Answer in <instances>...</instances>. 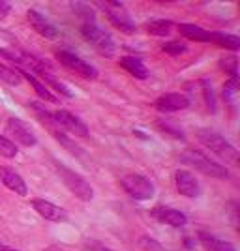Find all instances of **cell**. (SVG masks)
<instances>
[{
	"label": "cell",
	"mask_w": 240,
	"mask_h": 251,
	"mask_svg": "<svg viewBox=\"0 0 240 251\" xmlns=\"http://www.w3.org/2000/svg\"><path fill=\"white\" fill-rule=\"evenodd\" d=\"M175 184H177L178 193L188 197V199H197L199 195H201V184L195 178V175H191L189 171L178 169L177 173H175Z\"/></svg>",
	"instance_id": "9c48e42d"
},
{
	"label": "cell",
	"mask_w": 240,
	"mask_h": 251,
	"mask_svg": "<svg viewBox=\"0 0 240 251\" xmlns=\"http://www.w3.org/2000/svg\"><path fill=\"white\" fill-rule=\"evenodd\" d=\"M150 216L160 223H165L169 227H184L188 218L184 216V212H180L177 208H171V206H156V208L150 210Z\"/></svg>",
	"instance_id": "7c38bea8"
},
{
	"label": "cell",
	"mask_w": 240,
	"mask_h": 251,
	"mask_svg": "<svg viewBox=\"0 0 240 251\" xmlns=\"http://www.w3.org/2000/svg\"><path fill=\"white\" fill-rule=\"evenodd\" d=\"M120 186L124 188V191L135 201H148L154 197L156 188L154 184L143 175H137V173H128L120 178Z\"/></svg>",
	"instance_id": "5b68a950"
},
{
	"label": "cell",
	"mask_w": 240,
	"mask_h": 251,
	"mask_svg": "<svg viewBox=\"0 0 240 251\" xmlns=\"http://www.w3.org/2000/svg\"><path fill=\"white\" fill-rule=\"evenodd\" d=\"M184 246H186L188 250H193V248H195V240H191V238H186V240H184Z\"/></svg>",
	"instance_id": "4dcf8cb0"
},
{
	"label": "cell",
	"mask_w": 240,
	"mask_h": 251,
	"mask_svg": "<svg viewBox=\"0 0 240 251\" xmlns=\"http://www.w3.org/2000/svg\"><path fill=\"white\" fill-rule=\"evenodd\" d=\"M178 30H180V34H182L184 38L193 40V42H210V34H212V32L205 30V28H201L197 25H188V23L180 25Z\"/></svg>",
	"instance_id": "ffe728a7"
},
{
	"label": "cell",
	"mask_w": 240,
	"mask_h": 251,
	"mask_svg": "<svg viewBox=\"0 0 240 251\" xmlns=\"http://www.w3.org/2000/svg\"><path fill=\"white\" fill-rule=\"evenodd\" d=\"M11 6L8 4V2H0V17H6L8 13H10Z\"/></svg>",
	"instance_id": "f546056e"
},
{
	"label": "cell",
	"mask_w": 240,
	"mask_h": 251,
	"mask_svg": "<svg viewBox=\"0 0 240 251\" xmlns=\"http://www.w3.org/2000/svg\"><path fill=\"white\" fill-rule=\"evenodd\" d=\"M156 126L161 131H165V133H169V135L175 137V139H180V141L184 139V129H182L175 120H161V118H158Z\"/></svg>",
	"instance_id": "603a6c76"
},
{
	"label": "cell",
	"mask_w": 240,
	"mask_h": 251,
	"mask_svg": "<svg viewBox=\"0 0 240 251\" xmlns=\"http://www.w3.org/2000/svg\"><path fill=\"white\" fill-rule=\"evenodd\" d=\"M17 147H15V143L10 141L8 137H2L0 135V156L6 157V159H13V157H17Z\"/></svg>",
	"instance_id": "484cf974"
},
{
	"label": "cell",
	"mask_w": 240,
	"mask_h": 251,
	"mask_svg": "<svg viewBox=\"0 0 240 251\" xmlns=\"http://www.w3.org/2000/svg\"><path fill=\"white\" fill-rule=\"evenodd\" d=\"M0 182L10 189V191H13L15 195L27 197V193H28L27 182L23 180V176L19 173H15L11 167H0Z\"/></svg>",
	"instance_id": "9a60e30c"
},
{
	"label": "cell",
	"mask_w": 240,
	"mask_h": 251,
	"mask_svg": "<svg viewBox=\"0 0 240 251\" xmlns=\"http://www.w3.org/2000/svg\"><path fill=\"white\" fill-rule=\"evenodd\" d=\"M0 81L10 84V86H17L21 83V75H19V72H15V70H11V68L0 62Z\"/></svg>",
	"instance_id": "cb8c5ba5"
},
{
	"label": "cell",
	"mask_w": 240,
	"mask_h": 251,
	"mask_svg": "<svg viewBox=\"0 0 240 251\" xmlns=\"http://www.w3.org/2000/svg\"><path fill=\"white\" fill-rule=\"evenodd\" d=\"M197 240L205 250H209V251H237V248H235L231 242L221 240L218 236H212V234L203 232V230L197 234Z\"/></svg>",
	"instance_id": "e0dca14e"
},
{
	"label": "cell",
	"mask_w": 240,
	"mask_h": 251,
	"mask_svg": "<svg viewBox=\"0 0 240 251\" xmlns=\"http://www.w3.org/2000/svg\"><path fill=\"white\" fill-rule=\"evenodd\" d=\"M180 161H182L184 165L195 167V171L207 175V176H212V178L229 176V171L223 167V165H219L218 161L210 159L207 154H203V152H199V150H188V152H184V154L180 156Z\"/></svg>",
	"instance_id": "6da1fadb"
},
{
	"label": "cell",
	"mask_w": 240,
	"mask_h": 251,
	"mask_svg": "<svg viewBox=\"0 0 240 251\" xmlns=\"http://www.w3.org/2000/svg\"><path fill=\"white\" fill-rule=\"evenodd\" d=\"M154 107L160 113H177V111H184L189 107L188 96L180 94V92H169V94L160 96L154 100Z\"/></svg>",
	"instance_id": "8fae6325"
},
{
	"label": "cell",
	"mask_w": 240,
	"mask_h": 251,
	"mask_svg": "<svg viewBox=\"0 0 240 251\" xmlns=\"http://www.w3.org/2000/svg\"><path fill=\"white\" fill-rule=\"evenodd\" d=\"M27 19L30 23V26L34 30L38 32L40 36L43 38H47V40H54V38H58V30H56V26L53 25L45 15H42L40 11L36 10H28L27 13Z\"/></svg>",
	"instance_id": "4fadbf2b"
},
{
	"label": "cell",
	"mask_w": 240,
	"mask_h": 251,
	"mask_svg": "<svg viewBox=\"0 0 240 251\" xmlns=\"http://www.w3.org/2000/svg\"><path fill=\"white\" fill-rule=\"evenodd\" d=\"M197 137H199V141H201V145H205V147L209 148L210 152H214L216 156L223 157V159L229 161V163H237V161H239V152H237V148L233 147L231 143H227L225 137H221L218 131H214V129H199Z\"/></svg>",
	"instance_id": "7a4b0ae2"
},
{
	"label": "cell",
	"mask_w": 240,
	"mask_h": 251,
	"mask_svg": "<svg viewBox=\"0 0 240 251\" xmlns=\"http://www.w3.org/2000/svg\"><path fill=\"white\" fill-rule=\"evenodd\" d=\"M6 131H8V135L13 137V139H15L19 145H23V147H36V143H38L34 131L23 122L21 118H13V116L8 118V122H6Z\"/></svg>",
	"instance_id": "ba28073f"
},
{
	"label": "cell",
	"mask_w": 240,
	"mask_h": 251,
	"mask_svg": "<svg viewBox=\"0 0 240 251\" xmlns=\"http://www.w3.org/2000/svg\"><path fill=\"white\" fill-rule=\"evenodd\" d=\"M173 28L175 25L167 19H156V21H150L146 25V30L152 36H160V38H165L169 34H173Z\"/></svg>",
	"instance_id": "7402d4cb"
},
{
	"label": "cell",
	"mask_w": 240,
	"mask_h": 251,
	"mask_svg": "<svg viewBox=\"0 0 240 251\" xmlns=\"http://www.w3.org/2000/svg\"><path fill=\"white\" fill-rule=\"evenodd\" d=\"M237 94H239V81L229 79L227 83L223 84V100L229 105H235L237 101Z\"/></svg>",
	"instance_id": "4316f807"
},
{
	"label": "cell",
	"mask_w": 240,
	"mask_h": 251,
	"mask_svg": "<svg viewBox=\"0 0 240 251\" xmlns=\"http://www.w3.org/2000/svg\"><path fill=\"white\" fill-rule=\"evenodd\" d=\"M163 52H167V54H182V52H186V43H180V42H169L165 43L163 47Z\"/></svg>",
	"instance_id": "f1b7e54d"
},
{
	"label": "cell",
	"mask_w": 240,
	"mask_h": 251,
	"mask_svg": "<svg viewBox=\"0 0 240 251\" xmlns=\"http://www.w3.org/2000/svg\"><path fill=\"white\" fill-rule=\"evenodd\" d=\"M201 84H203V96H205L207 107H209L210 113L214 115V113L218 111V101H216V94H214V90H212V84H210L207 79H203Z\"/></svg>",
	"instance_id": "d4e9b609"
},
{
	"label": "cell",
	"mask_w": 240,
	"mask_h": 251,
	"mask_svg": "<svg viewBox=\"0 0 240 251\" xmlns=\"http://www.w3.org/2000/svg\"><path fill=\"white\" fill-rule=\"evenodd\" d=\"M19 75H21V77H25V79H27V81H28V83H30L32 86H34L36 94L40 96L42 100H45V101H49V103H58V98H56V96L53 94L51 90H49V88H47V86H45V84H43L42 81H40V79L36 77V75L30 74L28 70H25V68H21V70H19Z\"/></svg>",
	"instance_id": "2e32d148"
},
{
	"label": "cell",
	"mask_w": 240,
	"mask_h": 251,
	"mask_svg": "<svg viewBox=\"0 0 240 251\" xmlns=\"http://www.w3.org/2000/svg\"><path fill=\"white\" fill-rule=\"evenodd\" d=\"M0 251H19V250H13L10 246H4V244H0Z\"/></svg>",
	"instance_id": "1f68e13d"
},
{
	"label": "cell",
	"mask_w": 240,
	"mask_h": 251,
	"mask_svg": "<svg viewBox=\"0 0 240 251\" xmlns=\"http://www.w3.org/2000/svg\"><path fill=\"white\" fill-rule=\"evenodd\" d=\"M54 116V120H56V124L64 127V129H68L70 133H73L75 137H88L90 135V131H88V127L84 124L81 118H77L75 115H72L70 111H56V113H53Z\"/></svg>",
	"instance_id": "30bf717a"
},
{
	"label": "cell",
	"mask_w": 240,
	"mask_h": 251,
	"mask_svg": "<svg viewBox=\"0 0 240 251\" xmlns=\"http://www.w3.org/2000/svg\"><path fill=\"white\" fill-rule=\"evenodd\" d=\"M98 6L107 13L109 21L113 23L120 32H124V34H133L135 32V23L132 21L130 13L126 11V8L120 2L109 0V2H98Z\"/></svg>",
	"instance_id": "8992f818"
},
{
	"label": "cell",
	"mask_w": 240,
	"mask_h": 251,
	"mask_svg": "<svg viewBox=\"0 0 240 251\" xmlns=\"http://www.w3.org/2000/svg\"><path fill=\"white\" fill-rule=\"evenodd\" d=\"M237 68H239V58L237 56H229V58L221 60V70L225 74H229L233 81H239V70Z\"/></svg>",
	"instance_id": "83f0119b"
},
{
	"label": "cell",
	"mask_w": 240,
	"mask_h": 251,
	"mask_svg": "<svg viewBox=\"0 0 240 251\" xmlns=\"http://www.w3.org/2000/svg\"><path fill=\"white\" fill-rule=\"evenodd\" d=\"M81 34L88 43H92L98 51L105 56H113L116 51L115 42L109 32H105L96 21H84L81 25Z\"/></svg>",
	"instance_id": "277c9868"
},
{
	"label": "cell",
	"mask_w": 240,
	"mask_h": 251,
	"mask_svg": "<svg viewBox=\"0 0 240 251\" xmlns=\"http://www.w3.org/2000/svg\"><path fill=\"white\" fill-rule=\"evenodd\" d=\"M210 42L216 43L218 47L229 49V51H239L240 49V38L235 34H223V32H212Z\"/></svg>",
	"instance_id": "d6986e66"
},
{
	"label": "cell",
	"mask_w": 240,
	"mask_h": 251,
	"mask_svg": "<svg viewBox=\"0 0 240 251\" xmlns=\"http://www.w3.org/2000/svg\"><path fill=\"white\" fill-rule=\"evenodd\" d=\"M32 208L36 210L42 218L53 221V223H62V221L68 220V212L66 210L45 199H34L32 201Z\"/></svg>",
	"instance_id": "5bb4252c"
},
{
	"label": "cell",
	"mask_w": 240,
	"mask_h": 251,
	"mask_svg": "<svg viewBox=\"0 0 240 251\" xmlns=\"http://www.w3.org/2000/svg\"><path fill=\"white\" fill-rule=\"evenodd\" d=\"M92 251H113V250H107V248H102V246H94Z\"/></svg>",
	"instance_id": "d6a6232c"
},
{
	"label": "cell",
	"mask_w": 240,
	"mask_h": 251,
	"mask_svg": "<svg viewBox=\"0 0 240 251\" xmlns=\"http://www.w3.org/2000/svg\"><path fill=\"white\" fill-rule=\"evenodd\" d=\"M56 60L66 66L68 70L75 72L77 75H81L84 79H96L98 77V70L90 62H84L83 58H79L77 54H73L70 51H58L56 52Z\"/></svg>",
	"instance_id": "52a82bcc"
},
{
	"label": "cell",
	"mask_w": 240,
	"mask_h": 251,
	"mask_svg": "<svg viewBox=\"0 0 240 251\" xmlns=\"http://www.w3.org/2000/svg\"><path fill=\"white\" fill-rule=\"evenodd\" d=\"M40 75H42L43 83L51 84L53 90H56V92H58V94H62L64 98H73L72 88H70L66 83H62V81H58V79L51 74V70H43V72H40Z\"/></svg>",
	"instance_id": "44dd1931"
},
{
	"label": "cell",
	"mask_w": 240,
	"mask_h": 251,
	"mask_svg": "<svg viewBox=\"0 0 240 251\" xmlns=\"http://www.w3.org/2000/svg\"><path fill=\"white\" fill-rule=\"evenodd\" d=\"M120 66L130 75H133L135 79H139V81H145V79H148V75H150L148 70H146V66L143 64V60L135 58V56H122L120 58Z\"/></svg>",
	"instance_id": "ac0fdd59"
},
{
	"label": "cell",
	"mask_w": 240,
	"mask_h": 251,
	"mask_svg": "<svg viewBox=\"0 0 240 251\" xmlns=\"http://www.w3.org/2000/svg\"><path fill=\"white\" fill-rule=\"evenodd\" d=\"M54 171H56V175L60 176V182L72 191L77 199L86 201V202L94 199V189L90 188V184H88L81 175H77L75 171L68 169L66 165H62V163H54Z\"/></svg>",
	"instance_id": "3957f363"
}]
</instances>
